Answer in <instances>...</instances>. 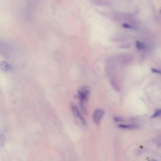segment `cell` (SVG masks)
I'll list each match as a JSON object with an SVG mask.
<instances>
[{"label":"cell","mask_w":161,"mask_h":161,"mask_svg":"<svg viewBox=\"0 0 161 161\" xmlns=\"http://www.w3.org/2000/svg\"><path fill=\"white\" fill-rule=\"evenodd\" d=\"M90 94V89L87 86L80 88L77 92V96L79 100V105L80 109L84 114L87 113L85 106Z\"/></svg>","instance_id":"obj_1"},{"label":"cell","mask_w":161,"mask_h":161,"mask_svg":"<svg viewBox=\"0 0 161 161\" xmlns=\"http://www.w3.org/2000/svg\"><path fill=\"white\" fill-rule=\"evenodd\" d=\"M70 107L74 117L80 124L82 125V126H87V122L84 117L80 112L78 107L75 104L73 103H71L70 104Z\"/></svg>","instance_id":"obj_2"},{"label":"cell","mask_w":161,"mask_h":161,"mask_svg":"<svg viewBox=\"0 0 161 161\" xmlns=\"http://www.w3.org/2000/svg\"><path fill=\"white\" fill-rule=\"evenodd\" d=\"M105 114V111L102 109L98 108L94 110L92 116V119L95 124L98 125L100 124L101 119Z\"/></svg>","instance_id":"obj_3"},{"label":"cell","mask_w":161,"mask_h":161,"mask_svg":"<svg viewBox=\"0 0 161 161\" xmlns=\"http://www.w3.org/2000/svg\"><path fill=\"white\" fill-rule=\"evenodd\" d=\"M0 68L2 71H7L10 70L11 67L7 63L3 61L0 62Z\"/></svg>","instance_id":"obj_4"},{"label":"cell","mask_w":161,"mask_h":161,"mask_svg":"<svg viewBox=\"0 0 161 161\" xmlns=\"http://www.w3.org/2000/svg\"><path fill=\"white\" fill-rule=\"evenodd\" d=\"M118 127L121 129H136L139 127L138 126L135 124H120L118 125Z\"/></svg>","instance_id":"obj_5"},{"label":"cell","mask_w":161,"mask_h":161,"mask_svg":"<svg viewBox=\"0 0 161 161\" xmlns=\"http://www.w3.org/2000/svg\"><path fill=\"white\" fill-rule=\"evenodd\" d=\"M136 45L137 48L139 49H144L145 47V46L144 44L138 41L136 42Z\"/></svg>","instance_id":"obj_6"},{"label":"cell","mask_w":161,"mask_h":161,"mask_svg":"<svg viewBox=\"0 0 161 161\" xmlns=\"http://www.w3.org/2000/svg\"><path fill=\"white\" fill-rule=\"evenodd\" d=\"M161 111L160 109H158L155 112L154 114L152 115L150 117L151 118H153L159 117L161 114Z\"/></svg>","instance_id":"obj_7"},{"label":"cell","mask_w":161,"mask_h":161,"mask_svg":"<svg viewBox=\"0 0 161 161\" xmlns=\"http://www.w3.org/2000/svg\"><path fill=\"white\" fill-rule=\"evenodd\" d=\"M5 138L4 136L0 134V146H2L4 144Z\"/></svg>","instance_id":"obj_8"},{"label":"cell","mask_w":161,"mask_h":161,"mask_svg":"<svg viewBox=\"0 0 161 161\" xmlns=\"http://www.w3.org/2000/svg\"><path fill=\"white\" fill-rule=\"evenodd\" d=\"M122 26L123 27L128 29H134V28L132 26H131L129 24H124Z\"/></svg>","instance_id":"obj_9"},{"label":"cell","mask_w":161,"mask_h":161,"mask_svg":"<svg viewBox=\"0 0 161 161\" xmlns=\"http://www.w3.org/2000/svg\"><path fill=\"white\" fill-rule=\"evenodd\" d=\"M152 72L153 73H157L160 74L161 71L160 70L155 69L154 68H152L151 69Z\"/></svg>","instance_id":"obj_10"},{"label":"cell","mask_w":161,"mask_h":161,"mask_svg":"<svg viewBox=\"0 0 161 161\" xmlns=\"http://www.w3.org/2000/svg\"><path fill=\"white\" fill-rule=\"evenodd\" d=\"M113 119H114V120L116 122H122L124 121L123 119L117 117H115Z\"/></svg>","instance_id":"obj_11"},{"label":"cell","mask_w":161,"mask_h":161,"mask_svg":"<svg viewBox=\"0 0 161 161\" xmlns=\"http://www.w3.org/2000/svg\"><path fill=\"white\" fill-rule=\"evenodd\" d=\"M151 161H157V160H156V159H153Z\"/></svg>","instance_id":"obj_12"}]
</instances>
